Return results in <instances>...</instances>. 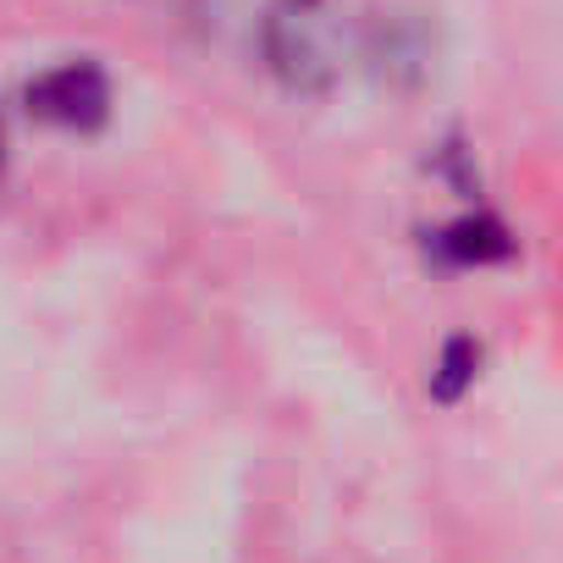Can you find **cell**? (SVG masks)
Returning <instances> with one entry per match:
<instances>
[{
    "instance_id": "3",
    "label": "cell",
    "mask_w": 563,
    "mask_h": 563,
    "mask_svg": "<svg viewBox=\"0 0 563 563\" xmlns=\"http://www.w3.org/2000/svg\"><path fill=\"white\" fill-rule=\"evenodd\" d=\"M514 249H519L514 232L497 216H486V210H470V216H459V221H448V227H437L426 238V254L442 260V265H453V271L503 265V260H514Z\"/></svg>"
},
{
    "instance_id": "2",
    "label": "cell",
    "mask_w": 563,
    "mask_h": 563,
    "mask_svg": "<svg viewBox=\"0 0 563 563\" xmlns=\"http://www.w3.org/2000/svg\"><path fill=\"white\" fill-rule=\"evenodd\" d=\"M29 111L34 122L56 128V133H95L106 117H111V84L95 62H62V67H45L34 84H29Z\"/></svg>"
},
{
    "instance_id": "4",
    "label": "cell",
    "mask_w": 563,
    "mask_h": 563,
    "mask_svg": "<svg viewBox=\"0 0 563 563\" xmlns=\"http://www.w3.org/2000/svg\"><path fill=\"white\" fill-rule=\"evenodd\" d=\"M481 376V343L475 338H448L442 354H437V371H431V398L442 404H459Z\"/></svg>"
},
{
    "instance_id": "1",
    "label": "cell",
    "mask_w": 563,
    "mask_h": 563,
    "mask_svg": "<svg viewBox=\"0 0 563 563\" xmlns=\"http://www.w3.org/2000/svg\"><path fill=\"white\" fill-rule=\"evenodd\" d=\"M260 45H265L271 73L305 95L332 89V78L343 67V29L327 0H276L265 12Z\"/></svg>"
}]
</instances>
